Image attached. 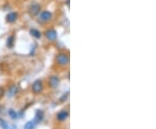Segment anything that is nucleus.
<instances>
[{
  "label": "nucleus",
  "mask_w": 156,
  "mask_h": 129,
  "mask_svg": "<svg viewBox=\"0 0 156 129\" xmlns=\"http://www.w3.org/2000/svg\"><path fill=\"white\" fill-rule=\"evenodd\" d=\"M5 90L4 88L0 87V98H2L3 96H5Z\"/></svg>",
  "instance_id": "nucleus-16"
},
{
  "label": "nucleus",
  "mask_w": 156,
  "mask_h": 129,
  "mask_svg": "<svg viewBox=\"0 0 156 129\" xmlns=\"http://www.w3.org/2000/svg\"><path fill=\"white\" fill-rule=\"evenodd\" d=\"M0 127L2 129H10V127L7 123V121L2 118H0Z\"/></svg>",
  "instance_id": "nucleus-14"
},
{
  "label": "nucleus",
  "mask_w": 156,
  "mask_h": 129,
  "mask_svg": "<svg viewBox=\"0 0 156 129\" xmlns=\"http://www.w3.org/2000/svg\"><path fill=\"white\" fill-rule=\"evenodd\" d=\"M35 126H36L35 122L33 120H30V121H28V122L25 123L24 127H23V129H34Z\"/></svg>",
  "instance_id": "nucleus-13"
},
{
  "label": "nucleus",
  "mask_w": 156,
  "mask_h": 129,
  "mask_svg": "<svg viewBox=\"0 0 156 129\" xmlns=\"http://www.w3.org/2000/svg\"><path fill=\"white\" fill-rule=\"evenodd\" d=\"M43 89H44V86H43V82H42L41 80L35 81L33 82V84H32V87H31L32 92H33L34 94H36V95L40 94L43 91Z\"/></svg>",
  "instance_id": "nucleus-2"
},
{
  "label": "nucleus",
  "mask_w": 156,
  "mask_h": 129,
  "mask_svg": "<svg viewBox=\"0 0 156 129\" xmlns=\"http://www.w3.org/2000/svg\"><path fill=\"white\" fill-rule=\"evenodd\" d=\"M68 117H69V113L66 110H62L56 114V119L59 121H64L67 120Z\"/></svg>",
  "instance_id": "nucleus-8"
},
{
  "label": "nucleus",
  "mask_w": 156,
  "mask_h": 129,
  "mask_svg": "<svg viewBox=\"0 0 156 129\" xmlns=\"http://www.w3.org/2000/svg\"><path fill=\"white\" fill-rule=\"evenodd\" d=\"M30 34L35 37V38H37V39H39V38H41V37H42V34L41 32L37 30H36V29H30Z\"/></svg>",
  "instance_id": "nucleus-10"
},
{
  "label": "nucleus",
  "mask_w": 156,
  "mask_h": 129,
  "mask_svg": "<svg viewBox=\"0 0 156 129\" xmlns=\"http://www.w3.org/2000/svg\"><path fill=\"white\" fill-rule=\"evenodd\" d=\"M8 114H9V116H10L12 120H17V119L18 118V115H17V112H16L14 109H12V108L8 110Z\"/></svg>",
  "instance_id": "nucleus-12"
},
{
  "label": "nucleus",
  "mask_w": 156,
  "mask_h": 129,
  "mask_svg": "<svg viewBox=\"0 0 156 129\" xmlns=\"http://www.w3.org/2000/svg\"><path fill=\"white\" fill-rule=\"evenodd\" d=\"M68 96H69V92H67V93H66V95H63V96H62V98L61 99V101H62V102H63V101H66V100H67Z\"/></svg>",
  "instance_id": "nucleus-17"
},
{
  "label": "nucleus",
  "mask_w": 156,
  "mask_h": 129,
  "mask_svg": "<svg viewBox=\"0 0 156 129\" xmlns=\"http://www.w3.org/2000/svg\"><path fill=\"white\" fill-rule=\"evenodd\" d=\"M44 36L49 41H55L57 38V32L53 29H50L45 32Z\"/></svg>",
  "instance_id": "nucleus-5"
},
{
  "label": "nucleus",
  "mask_w": 156,
  "mask_h": 129,
  "mask_svg": "<svg viewBox=\"0 0 156 129\" xmlns=\"http://www.w3.org/2000/svg\"><path fill=\"white\" fill-rule=\"evenodd\" d=\"M44 119V112L41 110H37V112L35 113V119H34V122L35 124L40 123Z\"/></svg>",
  "instance_id": "nucleus-9"
},
{
  "label": "nucleus",
  "mask_w": 156,
  "mask_h": 129,
  "mask_svg": "<svg viewBox=\"0 0 156 129\" xmlns=\"http://www.w3.org/2000/svg\"><path fill=\"white\" fill-rule=\"evenodd\" d=\"M56 62L60 66H66L69 63V56L65 53H59L56 57Z\"/></svg>",
  "instance_id": "nucleus-1"
},
{
  "label": "nucleus",
  "mask_w": 156,
  "mask_h": 129,
  "mask_svg": "<svg viewBox=\"0 0 156 129\" xmlns=\"http://www.w3.org/2000/svg\"><path fill=\"white\" fill-rule=\"evenodd\" d=\"M39 18L42 22H49L52 18V13L49 11H44L39 13Z\"/></svg>",
  "instance_id": "nucleus-3"
},
{
  "label": "nucleus",
  "mask_w": 156,
  "mask_h": 129,
  "mask_svg": "<svg viewBox=\"0 0 156 129\" xmlns=\"http://www.w3.org/2000/svg\"><path fill=\"white\" fill-rule=\"evenodd\" d=\"M14 42H15V37L13 35L10 36L8 38H7V41H6V45L9 49H12L13 46H14Z\"/></svg>",
  "instance_id": "nucleus-11"
},
{
  "label": "nucleus",
  "mask_w": 156,
  "mask_h": 129,
  "mask_svg": "<svg viewBox=\"0 0 156 129\" xmlns=\"http://www.w3.org/2000/svg\"><path fill=\"white\" fill-rule=\"evenodd\" d=\"M17 88L15 87V86H12L10 90H9V94H10V96H14L16 93H17Z\"/></svg>",
  "instance_id": "nucleus-15"
},
{
  "label": "nucleus",
  "mask_w": 156,
  "mask_h": 129,
  "mask_svg": "<svg viewBox=\"0 0 156 129\" xmlns=\"http://www.w3.org/2000/svg\"><path fill=\"white\" fill-rule=\"evenodd\" d=\"M60 84V79L58 76L56 75H52L50 76L49 79V85H50V88L52 89H56Z\"/></svg>",
  "instance_id": "nucleus-6"
},
{
  "label": "nucleus",
  "mask_w": 156,
  "mask_h": 129,
  "mask_svg": "<svg viewBox=\"0 0 156 129\" xmlns=\"http://www.w3.org/2000/svg\"><path fill=\"white\" fill-rule=\"evenodd\" d=\"M18 18V14L17 12H10L6 15V22L9 23H13L17 20Z\"/></svg>",
  "instance_id": "nucleus-7"
},
{
  "label": "nucleus",
  "mask_w": 156,
  "mask_h": 129,
  "mask_svg": "<svg viewBox=\"0 0 156 129\" xmlns=\"http://www.w3.org/2000/svg\"><path fill=\"white\" fill-rule=\"evenodd\" d=\"M10 129H17L16 126H11V127H10Z\"/></svg>",
  "instance_id": "nucleus-18"
},
{
  "label": "nucleus",
  "mask_w": 156,
  "mask_h": 129,
  "mask_svg": "<svg viewBox=\"0 0 156 129\" xmlns=\"http://www.w3.org/2000/svg\"><path fill=\"white\" fill-rule=\"evenodd\" d=\"M40 12H41V7L38 4H33L29 8V13L33 17L38 16Z\"/></svg>",
  "instance_id": "nucleus-4"
}]
</instances>
